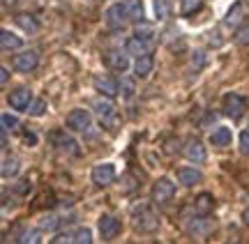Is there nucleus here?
I'll return each instance as SVG.
<instances>
[{"label": "nucleus", "instance_id": "f257e3e1", "mask_svg": "<svg viewBox=\"0 0 249 244\" xmlns=\"http://www.w3.org/2000/svg\"><path fill=\"white\" fill-rule=\"evenodd\" d=\"M134 228L139 233H155L160 228V214L150 205H139L134 208Z\"/></svg>", "mask_w": 249, "mask_h": 244}, {"label": "nucleus", "instance_id": "a19ab883", "mask_svg": "<svg viewBox=\"0 0 249 244\" xmlns=\"http://www.w3.org/2000/svg\"><path fill=\"white\" fill-rule=\"evenodd\" d=\"M53 244H62V242H71V233H58L55 237H51Z\"/></svg>", "mask_w": 249, "mask_h": 244}, {"label": "nucleus", "instance_id": "a878e982", "mask_svg": "<svg viewBox=\"0 0 249 244\" xmlns=\"http://www.w3.org/2000/svg\"><path fill=\"white\" fill-rule=\"evenodd\" d=\"M242 9H245V5H242V2H235V5L226 12L224 23H226V26H238V23L242 21Z\"/></svg>", "mask_w": 249, "mask_h": 244}, {"label": "nucleus", "instance_id": "20e7f679", "mask_svg": "<svg viewBox=\"0 0 249 244\" xmlns=\"http://www.w3.org/2000/svg\"><path fill=\"white\" fill-rule=\"evenodd\" d=\"M222 111L226 118L240 120L242 115H245V111H247V99H245L242 95H238V92H229L222 101Z\"/></svg>", "mask_w": 249, "mask_h": 244}, {"label": "nucleus", "instance_id": "72a5a7b5", "mask_svg": "<svg viewBox=\"0 0 249 244\" xmlns=\"http://www.w3.org/2000/svg\"><path fill=\"white\" fill-rule=\"evenodd\" d=\"M120 90H123V97H124V99H132V97H134V81H129V79H123V83H120Z\"/></svg>", "mask_w": 249, "mask_h": 244}, {"label": "nucleus", "instance_id": "dca6fc26", "mask_svg": "<svg viewBox=\"0 0 249 244\" xmlns=\"http://www.w3.org/2000/svg\"><path fill=\"white\" fill-rule=\"evenodd\" d=\"M210 224H208V219H205V214H198V219H192L189 224H187V233L192 237H205L208 233H210Z\"/></svg>", "mask_w": 249, "mask_h": 244}, {"label": "nucleus", "instance_id": "c9c22d12", "mask_svg": "<svg viewBox=\"0 0 249 244\" xmlns=\"http://www.w3.org/2000/svg\"><path fill=\"white\" fill-rule=\"evenodd\" d=\"M17 242H39V233H37V230H26V233H23V235L21 237H17Z\"/></svg>", "mask_w": 249, "mask_h": 244}, {"label": "nucleus", "instance_id": "2f4dec72", "mask_svg": "<svg viewBox=\"0 0 249 244\" xmlns=\"http://www.w3.org/2000/svg\"><path fill=\"white\" fill-rule=\"evenodd\" d=\"M18 118L17 115H12V113H2V129H18Z\"/></svg>", "mask_w": 249, "mask_h": 244}, {"label": "nucleus", "instance_id": "4be33fe9", "mask_svg": "<svg viewBox=\"0 0 249 244\" xmlns=\"http://www.w3.org/2000/svg\"><path fill=\"white\" fill-rule=\"evenodd\" d=\"M18 171H21V162H18L17 157H5V159H2V168H0L2 180H12V178H17Z\"/></svg>", "mask_w": 249, "mask_h": 244}, {"label": "nucleus", "instance_id": "9b49d317", "mask_svg": "<svg viewBox=\"0 0 249 244\" xmlns=\"http://www.w3.org/2000/svg\"><path fill=\"white\" fill-rule=\"evenodd\" d=\"M97 228H99V235L104 237L107 242L108 240H116V237L120 235V230H123L120 221H118L113 214H102V217H99Z\"/></svg>", "mask_w": 249, "mask_h": 244}, {"label": "nucleus", "instance_id": "58836bf2", "mask_svg": "<svg viewBox=\"0 0 249 244\" xmlns=\"http://www.w3.org/2000/svg\"><path fill=\"white\" fill-rule=\"evenodd\" d=\"M33 189V182L30 180H18V184H17V194H28V191Z\"/></svg>", "mask_w": 249, "mask_h": 244}, {"label": "nucleus", "instance_id": "4c0bfd02", "mask_svg": "<svg viewBox=\"0 0 249 244\" xmlns=\"http://www.w3.org/2000/svg\"><path fill=\"white\" fill-rule=\"evenodd\" d=\"M192 65H194L196 69H201L205 65V55H203V51H196L194 55H192Z\"/></svg>", "mask_w": 249, "mask_h": 244}, {"label": "nucleus", "instance_id": "6ab92c4d", "mask_svg": "<svg viewBox=\"0 0 249 244\" xmlns=\"http://www.w3.org/2000/svg\"><path fill=\"white\" fill-rule=\"evenodd\" d=\"M152 67H155V58H152L150 53L136 58V63H134V74H136V79H148L152 72Z\"/></svg>", "mask_w": 249, "mask_h": 244}, {"label": "nucleus", "instance_id": "79ce46f5", "mask_svg": "<svg viewBox=\"0 0 249 244\" xmlns=\"http://www.w3.org/2000/svg\"><path fill=\"white\" fill-rule=\"evenodd\" d=\"M7 81H9V69L7 67H0V83L7 85Z\"/></svg>", "mask_w": 249, "mask_h": 244}, {"label": "nucleus", "instance_id": "393cba45", "mask_svg": "<svg viewBox=\"0 0 249 244\" xmlns=\"http://www.w3.org/2000/svg\"><path fill=\"white\" fill-rule=\"evenodd\" d=\"M127 2V12H129V21L134 23H141L143 16H145V9H143L141 0H124Z\"/></svg>", "mask_w": 249, "mask_h": 244}, {"label": "nucleus", "instance_id": "f704fd0d", "mask_svg": "<svg viewBox=\"0 0 249 244\" xmlns=\"http://www.w3.org/2000/svg\"><path fill=\"white\" fill-rule=\"evenodd\" d=\"M21 138H23V143L28 145V147H35L37 145V136L30 131V129H21Z\"/></svg>", "mask_w": 249, "mask_h": 244}, {"label": "nucleus", "instance_id": "1a4fd4ad", "mask_svg": "<svg viewBox=\"0 0 249 244\" xmlns=\"http://www.w3.org/2000/svg\"><path fill=\"white\" fill-rule=\"evenodd\" d=\"M102 60L111 72H127L129 69V53L127 51H118V49H108L107 53L102 55Z\"/></svg>", "mask_w": 249, "mask_h": 244}, {"label": "nucleus", "instance_id": "e433bc0d", "mask_svg": "<svg viewBox=\"0 0 249 244\" xmlns=\"http://www.w3.org/2000/svg\"><path fill=\"white\" fill-rule=\"evenodd\" d=\"M240 152L242 154H249V129L240 134Z\"/></svg>", "mask_w": 249, "mask_h": 244}, {"label": "nucleus", "instance_id": "412c9836", "mask_svg": "<svg viewBox=\"0 0 249 244\" xmlns=\"http://www.w3.org/2000/svg\"><path fill=\"white\" fill-rule=\"evenodd\" d=\"M231 129L229 127H217L213 134H210V143L214 145V147H226V145H231Z\"/></svg>", "mask_w": 249, "mask_h": 244}, {"label": "nucleus", "instance_id": "f8f14e48", "mask_svg": "<svg viewBox=\"0 0 249 244\" xmlns=\"http://www.w3.org/2000/svg\"><path fill=\"white\" fill-rule=\"evenodd\" d=\"M92 182L97 187H108L111 182H116V166L113 163H97L92 168Z\"/></svg>", "mask_w": 249, "mask_h": 244}, {"label": "nucleus", "instance_id": "ddd939ff", "mask_svg": "<svg viewBox=\"0 0 249 244\" xmlns=\"http://www.w3.org/2000/svg\"><path fill=\"white\" fill-rule=\"evenodd\" d=\"M95 90L111 99V97H116L118 92H120V83L111 74H102V76H95Z\"/></svg>", "mask_w": 249, "mask_h": 244}, {"label": "nucleus", "instance_id": "f3484780", "mask_svg": "<svg viewBox=\"0 0 249 244\" xmlns=\"http://www.w3.org/2000/svg\"><path fill=\"white\" fill-rule=\"evenodd\" d=\"M124 51H127L129 55H134V58H141V55L150 53V44L143 42V39H139L136 35H132L127 42H124Z\"/></svg>", "mask_w": 249, "mask_h": 244}, {"label": "nucleus", "instance_id": "c756f323", "mask_svg": "<svg viewBox=\"0 0 249 244\" xmlns=\"http://www.w3.org/2000/svg\"><path fill=\"white\" fill-rule=\"evenodd\" d=\"M134 35L139 37V39H143V42H148V44H155V30H152L150 26H139L136 30H134Z\"/></svg>", "mask_w": 249, "mask_h": 244}, {"label": "nucleus", "instance_id": "0eeeda50", "mask_svg": "<svg viewBox=\"0 0 249 244\" xmlns=\"http://www.w3.org/2000/svg\"><path fill=\"white\" fill-rule=\"evenodd\" d=\"M37 65H39V53H37L35 49H26V51H21V53H17L12 58V67H14L18 74L35 72Z\"/></svg>", "mask_w": 249, "mask_h": 244}, {"label": "nucleus", "instance_id": "c85d7f7f", "mask_svg": "<svg viewBox=\"0 0 249 244\" xmlns=\"http://www.w3.org/2000/svg\"><path fill=\"white\" fill-rule=\"evenodd\" d=\"M58 226H60V217L55 214H44L39 219V230H55Z\"/></svg>", "mask_w": 249, "mask_h": 244}, {"label": "nucleus", "instance_id": "4468645a", "mask_svg": "<svg viewBox=\"0 0 249 244\" xmlns=\"http://www.w3.org/2000/svg\"><path fill=\"white\" fill-rule=\"evenodd\" d=\"M185 157L189 162L194 163H203L208 159V152H205V145L198 141V138H192V141H187L185 145Z\"/></svg>", "mask_w": 249, "mask_h": 244}, {"label": "nucleus", "instance_id": "c03bdc74", "mask_svg": "<svg viewBox=\"0 0 249 244\" xmlns=\"http://www.w3.org/2000/svg\"><path fill=\"white\" fill-rule=\"evenodd\" d=\"M14 2H18V0H2V5H14Z\"/></svg>", "mask_w": 249, "mask_h": 244}, {"label": "nucleus", "instance_id": "ea45409f", "mask_svg": "<svg viewBox=\"0 0 249 244\" xmlns=\"http://www.w3.org/2000/svg\"><path fill=\"white\" fill-rule=\"evenodd\" d=\"M164 150H166L169 154L178 152V150H180V141H176V138H169V141H166V147H164Z\"/></svg>", "mask_w": 249, "mask_h": 244}, {"label": "nucleus", "instance_id": "5701e85b", "mask_svg": "<svg viewBox=\"0 0 249 244\" xmlns=\"http://www.w3.org/2000/svg\"><path fill=\"white\" fill-rule=\"evenodd\" d=\"M152 9H155V18L157 21H166L173 12V2L171 0H152Z\"/></svg>", "mask_w": 249, "mask_h": 244}, {"label": "nucleus", "instance_id": "a211bd4d", "mask_svg": "<svg viewBox=\"0 0 249 244\" xmlns=\"http://www.w3.org/2000/svg\"><path fill=\"white\" fill-rule=\"evenodd\" d=\"M203 180V173L196 171V168H189V166H182L178 168V182L182 187H194L198 182Z\"/></svg>", "mask_w": 249, "mask_h": 244}, {"label": "nucleus", "instance_id": "aec40b11", "mask_svg": "<svg viewBox=\"0 0 249 244\" xmlns=\"http://www.w3.org/2000/svg\"><path fill=\"white\" fill-rule=\"evenodd\" d=\"M213 210H214V198L210 196V194H198V196L194 198V212L196 214H205V217H208Z\"/></svg>", "mask_w": 249, "mask_h": 244}, {"label": "nucleus", "instance_id": "bb28decb", "mask_svg": "<svg viewBox=\"0 0 249 244\" xmlns=\"http://www.w3.org/2000/svg\"><path fill=\"white\" fill-rule=\"evenodd\" d=\"M71 242L74 244H90L92 242V230L90 228H76L71 233Z\"/></svg>", "mask_w": 249, "mask_h": 244}, {"label": "nucleus", "instance_id": "cd10ccee", "mask_svg": "<svg viewBox=\"0 0 249 244\" xmlns=\"http://www.w3.org/2000/svg\"><path fill=\"white\" fill-rule=\"evenodd\" d=\"M201 7H203L201 0H180V14H182V16H189V14L198 12Z\"/></svg>", "mask_w": 249, "mask_h": 244}, {"label": "nucleus", "instance_id": "6e6552de", "mask_svg": "<svg viewBox=\"0 0 249 244\" xmlns=\"http://www.w3.org/2000/svg\"><path fill=\"white\" fill-rule=\"evenodd\" d=\"M49 141L53 143L55 150H60L62 154H71V157H76L79 154V143L71 138V136H67V131H51L49 134Z\"/></svg>", "mask_w": 249, "mask_h": 244}, {"label": "nucleus", "instance_id": "7ed1b4c3", "mask_svg": "<svg viewBox=\"0 0 249 244\" xmlns=\"http://www.w3.org/2000/svg\"><path fill=\"white\" fill-rule=\"evenodd\" d=\"M173 196H176V182H171L169 178H160L152 184L150 198L155 205H166L173 200Z\"/></svg>", "mask_w": 249, "mask_h": 244}, {"label": "nucleus", "instance_id": "b1692460", "mask_svg": "<svg viewBox=\"0 0 249 244\" xmlns=\"http://www.w3.org/2000/svg\"><path fill=\"white\" fill-rule=\"evenodd\" d=\"M17 26L23 30V33H37L39 30V23H37V18L33 16V14H18L17 16Z\"/></svg>", "mask_w": 249, "mask_h": 244}, {"label": "nucleus", "instance_id": "f03ea898", "mask_svg": "<svg viewBox=\"0 0 249 244\" xmlns=\"http://www.w3.org/2000/svg\"><path fill=\"white\" fill-rule=\"evenodd\" d=\"M129 21V12H127V2H113L111 7L104 12V23L111 30H123Z\"/></svg>", "mask_w": 249, "mask_h": 244}, {"label": "nucleus", "instance_id": "39448f33", "mask_svg": "<svg viewBox=\"0 0 249 244\" xmlns=\"http://www.w3.org/2000/svg\"><path fill=\"white\" fill-rule=\"evenodd\" d=\"M95 115L99 118V122L107 127V129H116L120 125V115H118L116 106L107 99H97L95 101Z\"/></svg>", "mask_w": 249, "mask_h": 244}, {"label": "nucleus", "instance_id": "9d476101", "mask_svg": "<svg viewBox=\"0 0 249 244\" xmlns=\"http://www.w3.org/2000/svg\"><path fill=\"white\" fill-rule=\"evenodd\" d=\"M7 104L14 111H28V106L33 104V90L26 85H18L7 95Z\"/></svg>", "mask_w": 249, "mask_h": 244}, {"label": "nucleus", "instance_id": "7c9ffc66", "mask_svg": "<svg viewBox=\"0 0 249 244\" xmlns=\"http://www.w3.org/2000/svg\"><path fill=\"white\" fill-rule=\"evenodd\" d=\"M28 113L30 118H42L46 113V99H33V104L28 106Z\"/></svg>", "mask_w": 249, "mask_h": 244}, {"label": "nucleus", "instance_id": "473e14b6", "mask_svg": "<svg viewBox=\"0 0 249 244\" xmlns=\"http://www.w3.org/2000/svg\"><path fill=\"white\" fill-rule=\"evenodd\" d=\"M235 44L249 46V26L238 28V33H235Z\"/></svg>", "mask_w": 249, "mask_h": 244}, {"label": "nucleus", "instance_id": "37998d69", "mask_svg": "<svg viewBox=\"0 0 249 244\" xmlns=\"http://www.w3.org/2000/svg\"><path fill=\"white\" fill-rule=\"evenodd\" d=\"M242 219H245V224H247V226H249V208L245 210V212H242Z\"/></svg>", "mask_w": 249, "mask_h": 244}, {"label": "nucleus", "instance_id": "2eb2a0df", "mask_svg": "<svg viewBox=\"0 0 249 244\" xmlns=\"http://www.w3.org/2000/svg\"><path fill=\"white\" fill-rule=\"evenodd\" d=\"M0 46H2V51H5V53H9V51H18V49L23 46V39L17 37L12 30L2 28V30H0Z\"/></svg>", "mask_w": 249, "mask_h": 244}, {"label": "nucleus", "instance_id": "423d86ee", "mask_svg": "<svg viewBox=\"0 0 249 244\" xmlns=\"http://www.w3.org/2000/svg\"><path fill=\"white\" fill-rule=\"evenodd\" d=\"M65 125L70 131H76V134H86L90 131V127H92V115H90L86 109H74L67 113V120H65Z\"/></svg>", "mask_w": 249, "mask_h": 244}]
</instances>
